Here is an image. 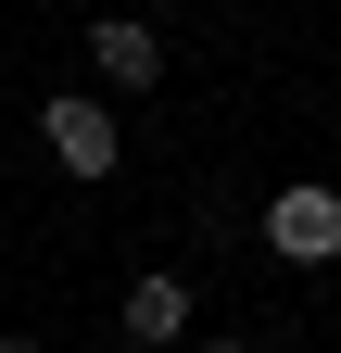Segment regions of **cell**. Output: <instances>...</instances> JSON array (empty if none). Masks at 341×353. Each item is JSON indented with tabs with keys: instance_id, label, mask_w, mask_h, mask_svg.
<instances>
[{
	"instance_id": "obj_1",
	"label": "cell",
	"mask_w": 341,
	"mask_h": 353,
	"mask_svg": "<svg viewBox=\"0 0 341 353\" xmlns=\"http://www.w3.org/2000/svg\"><path fill=\"white\" fill-rule=\"evenodd\" d=\"M266 240H278L291 265H329V252H341V190H316V176H291V190L266 202Z\"/></svg>"
},
{
	"instance_id": "obj_2",
	"label": "cell",
	"mask_w": 341,
	"mask_h": 353,
	"mask_svg": "<svg viewBox=\"0 0 341 353\" xmlns=\"http://www.w3.org/2000/svg\"><path fill=\"white\" fill-rule=\"evenodd\" d=\"M38 126H51V164L64 176H114V101H51Z\"/></svg>"
},
{
	"instance_id": "obj_3",
	"label": "cell",
	"mask_w": 341,
	"mask_h": 353,
	"mask_svg": "<svg viewBox=\"0 0 341 353\" xmlns=\"http://www.w3.org/2000/svg\"><path fill=\"white\" fill-rule=\"evenodd\" d=\"M89 63H101L114 88H152V76H164V38H152V26H126V13H114V26H89Z\"/></svg>"
},
{
	"instance_id": "obj_4",
	"label": "cell",
	"mask_w": 341,
	"mask_h": 353,
	"mask_svg": "<svg viewBox=\"0 0 341 353\" xmlns=\"http://www.w3.org/2000/svg\"><path fill=\"white\" fill-rule=\"evenodd\" d=\"M190 328V278H139L126 290V341H177Z\"/></svg>"
},
{
	"instance_id": "obj_5",
	"label": "cell",
	"mask_w": 341,
	"mask_h": 353,
	"mask_svg": "<svg viewBox=\"0 0 341 353\" xmlns=\"http://www.w3.org/2000/svg\"><path fill=\"white\" fill-rule=\"evenodd\" d=\"M215 353H253V341H215Z\"/></svg>"
}]
</instances>
